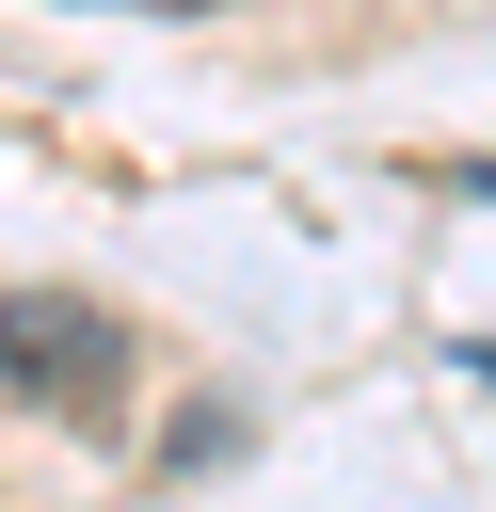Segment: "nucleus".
<instances>
[{
  "label": "nucleus",
  "mask_w": 496,
  "mask_h": 512,
  "mask_svg": "<svg viewBox=\"0 0 496 512\" xmlns=\"http://www.w3.org/2000/svg\"><path fill=\"white\" fill-rule=\"evenodd\" d=\"M0 400L16 416H112L128 400V320L80 288H0Z\"/></svg>",
  "instance_id": "f257e3e1"
},
{
  "label": "nucleus",
  "mask_w": 496,
  "mask_h": 512,
  "mask_svg": "<svg viewBox=\"0 0 496 512\" xmlns=\"http://www.w3.org/2000/svg\"><path fill=\"white\" fill-rule=\"evenodd\" d=\"M128 16H208V0H128Z\"/></svg>",
  "instance_id": "f03ea898"
}]
</instances>
